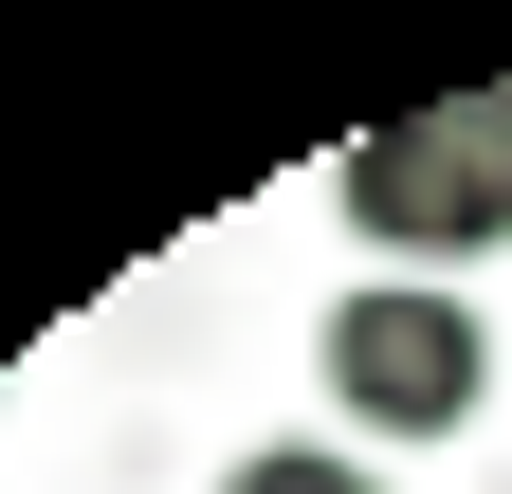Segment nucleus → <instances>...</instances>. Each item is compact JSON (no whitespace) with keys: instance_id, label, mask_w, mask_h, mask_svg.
Returning <instances> with one entry per match:
<instances>
[{"instance_id":"1","label":"nucleus","mask_w":512,"mask_h":494,"mask_svg":"<svg viewBox=\"0 0 512 494\" xmlns=\"http://www.w3.org/2000/svg\"><path fill=\"white\" fill-rule=\"evenodd\" d=\"M311 366H330V403L366 440H458L494 403V330L458 312V275H366L311 312Z\"/></svg>"},{"instance_id":"2","label":"nucleus","mask_w":512,"mask_h":494,"mask_svg":"<svg viewBox=\"0 0 512 494\" xmlns=\"http://www.w3.org/2000/svg\"><path fill=\"white\" fill-rule=\"evenodd\" d=\"M330 202H348V238H366L384 275H458V257L512 238V165L476 129V92H439V110H403V129H366L330 165Z\"/></svg>"},{"instance_id":"3","label":"nucleus","mask_w":512,"mask_h":494,"mask_svg":"<svg viewBox=\"0 0 512 494\" xmlns=\"http://www.w3.org/2000/svg\"><path fill=\"white\" fill-rule=\"evenodd\" d=\"M220 494H384V476H366L348 440H256V458H238Z\"/></svg>"},{"instance_id":"4","label":"nucleus","mask_w":512,"mask_h":494,"mask_svg":"<svg viewBox=\"0 0 512 494\" xmlns=\"http://www.w3.org/2000/svg\"><path fill=\"white\" fill-rule=\"evenodd\" d=\"M476 129H494V165H512V74H476Z\"/></svg>"}]
</instances>
